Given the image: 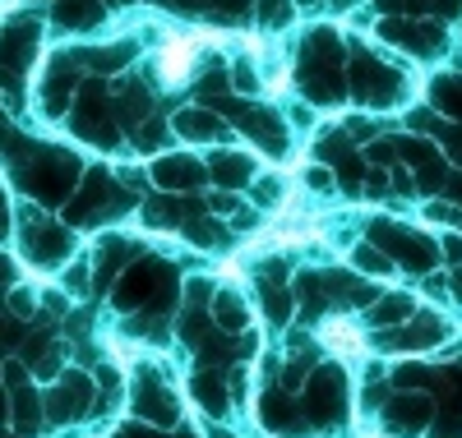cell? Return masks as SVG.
Here are the masks:
<instances>
[{
    "instance_id": "cell-2",
    "label": "cell",
    "mask_w": 462,
    "mask_h": 438,
    "mask_svg": "<svg viewBox=\"0 0 462 438\" xmlns=\"http://www.w3.org/2000/svg\"><path fill=\"white\" fill-rule=\"evenodd\" d=\"M254 10H259V23H263V28H282V23H291V14H296L291 0H254Z\"/></svg>"
},
{
    "instance_id": "cell-1",
    "label": "cell",
    "mask_w": 462,
    "mask_h": 438,
    "mask_svg": "<svg viewBox=\"0 0 462 438\" xmlns=\"http://www.w3.org/2000/svg\"><path fill=\"white\" fill-rule=\"evenodd\" d=\"M56 14L74 28H84V23H97L102 19V5L97 0H56Z\"/></svg>"
}]
</instances>
